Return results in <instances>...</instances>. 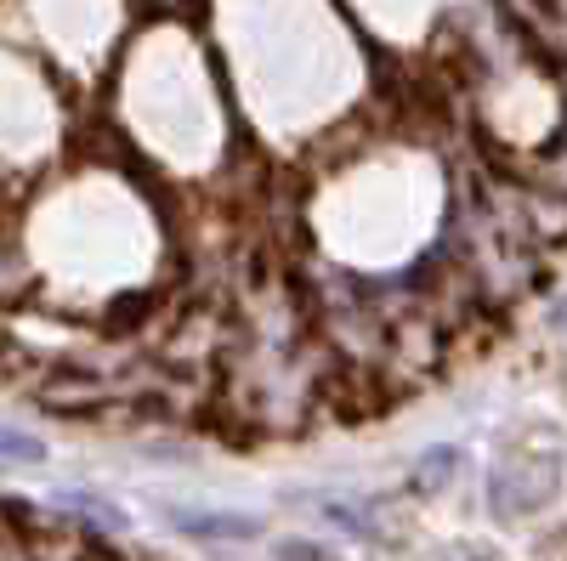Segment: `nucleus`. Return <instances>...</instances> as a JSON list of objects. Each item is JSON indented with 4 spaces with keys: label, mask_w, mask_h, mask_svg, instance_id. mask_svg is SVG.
<instances>
[{
    "label": "nucleus",
    "mask_w": 567,
    "mask_h": 561,
    "mask_svg": "<svg viewBox=\"0 0 567 561\" xmlns=\"http://www.w3.org/2000/svg\"><path fill=\"white\" fill-rule=\"evenodd\" d=\"M171 522L194 539H256L261 533L256 517H171Z\"/></svg>",
    "instance_id": "obj_1"
},
{
    "label": "nucleus",
    "mask_w": 567,
    "mask_h": 561,
    "mask_svg": "<svg viewBox=\"0 0 567 561\" xmlns=\"http://www.w3.org/2000/svg\"><path fill=\"white\" fill-rule=\"evenodd\" d=\"M312 550H318V544H307V539H290V544H278V561H318ZM329 561H336V555H329Z\"/></svg>",
    "instance_id": "obj_3"
},
{
    "label": "nucleus",
    "mask_w": 567,
    "mask_h": 561,
    "mask_svg": "<svg viewBox=\"0 0 567 561\" xmlns=\"http://www.w3.org/2000/svg\"><path fill=\"white\" fill-rule=\"evenodd\" d=\"M0 459L40 465V459H45V443H40V437H29V432H7V426H0Z\"/></svg>",
    "instance_id": "obj_2"
}]
</instances>
